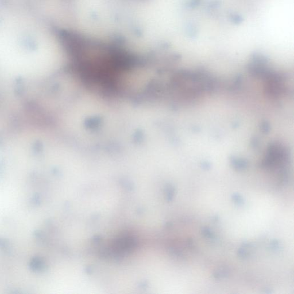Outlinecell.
<instances>
[{"mask_svg":"<svg viewBox=\"0 0 294 294\" xmlns=\"http://www.w3.org/2000/svg\"><path fill=\"white\" fill-rule=\"evenodd\" d=\"M231 199L235 202V203L238 205L241 206L244 204V200L242 196H240L239 194H233L231 196Z\"/></svg>","mask_w":294,"mask_h":294,"instance_id":"3","label":"cell"},{"mask_svg":"<svg viewBox=\"0 0 294 294\" xmlns=\"http://www.w3.org/2000/svg\"><path fill=\"white\" fill-rule=\"evenodd\" d=\"M186 245H187V246L188 248H190V249H192V248L194 247V243H193V241H192L191 239H188V240H187V241Z\"/></svg>","mask_w":294,"mask_h":294,"instance_id":"5","label":"cell"},{"mask_svg":"<svg viewBox=\"0 0 294 294\" xmlns=\"http://www.w3.org/2000/svg\"><path fill=\"white\" fill-rule=\"evenodd\" d=\"M229 274V271L227 268H220L218 270L215 271V272L213 274V276L215 279H220L224 278L226 276H227V275Z\"/></svg>","mask_w":294,"mask_h":294,"instance_id":"1","label":"cell"},{"mask_svg":"<svg viewBox=\"0 0 294 294\" xmlns=\"http://www.w3.org/2000/svg\"><path fill=\"white\" fill-rule=\"evenodd\" d=\"M271 247L273 249H277L279 247V244L276 240H274L271 244Z\"/></svg>","mask_w":294,"mask_h":294,"instance_id":"4","label":"cell"},{"mask_svg":"<svg viewBox=\"0 0 294 294\" xmlns=\"http://www.w3.org/2000/svg\"><path fill=\"white\" fill-rule=\"evenodd\" d=\"M201 233H202V235L206 239H211V240L212 239L213 241L216 239V235L213 233L212 230L208 227H203L201 230Z\"/></svg>","mask_w":294,"mask_h":294,"instance_id":"2","label":"cell"}]
</instances>
